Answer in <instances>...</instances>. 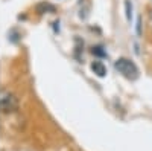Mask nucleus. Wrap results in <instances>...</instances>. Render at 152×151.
I'll return each mask as SVG.
<instances>
[{"label":"nucleus","mask_w":152,"mask_h":151,"mask_svg":"<svg viewBox=\"0 0 152 151\" xmlns=\"http://www.w3.org/2000/svg\"><path fill=\"white\" fill-rule=\"evenodd\" d=\"M114 67H116V70H119V73H122L123 77L128 78V80H135L138 77L137 66L128 58H119L114 63Z\"/></svg>","instance_id":"obj_1"},{"label":"nucleus","mask_w":152,"mask_h":151,"mask_svg":"<svg viewBox=\"0 0 152 151\" xmlns=\"http://www.w3.org/2000/svg\"><path fill=\"white\" fill-rule=\"evenodd\" d=\"M17 110H18V98L11 92L2 90V93H0V111L14 113Z\"/></svg>","instance_id":"obj_2"},{"label":"nucleus","mask_w":152,"mask_h":151,"mask_svg":"<svg viewBox=\"0 0 152 151\" xmlns=\"http://www.w3.org/2000/svg\"><path fill=\"white\" fill-rule=\"evenodd\" d=\"M91 70L97 75V77H100V78H104L107 75V67L104 66V63H100V61H94L93 63V64H91Z\"/></svg>","instance_id":"obj_3"},{"label":"nucleus","mask_w":152,"mask_h":151,"mask_svg":"<svg viewBox=\"0 0 152 151\" xmlns=\"http://www.w3.org/2000/svg\"><path fill=\"white\" fill-rule=\"evenodd\" d=\"M125 14H126V20L131 23V18H132V2L131 0H125Z\"/></svg>","instance_id":"obj_4"},{"label":"nucleus","mask_w":152,"mask_h":151,"mask_svg":"<svg viewBox=\"0 0 152 151\" xmlns=\"http://www.w3.org/2000/svg\"><path fill=\"white\" fill-rule=\"evenodd\" d=\"M37 11L40 12V14H44L46 11H52L53 12L55 11V6H52L50 3H40V5L37 6Z\"/></svg>","instance_id":"obj_5"},{"label":"nucleus","mask_w":152,"mask_h":151,"mask_svg":"<svg viewBox=\"0 0 152 151\" xmlns=\"http://www.w3.org/2000/svg\"><path fill=\"white\" fill-rule=\"evenodd\" d=\"M91 52H93L94 55H99V57H105V52L102 50V47H99V46L93 47V50H91Z\"/></svg>","instance_id":"obj_6"},{"label":"nucleus","mask_w":152,"mask_h":151,"mask_svg":"<svg viewBox=\"0 0 152 151\" xmlns=\"http://www.w3.org/2000/svg\"><path fill=\"white\" fill-rule=\"evenodd\" d=\"M137 35H142V21H140V18H138V21H137Z\"/></svg>","instance_id":"obj_7"},{"label":"nucleus","mask_w":152,"mask_h":151,"mask_svg":"<svg viewBox=\"0 0 152 151\" xmlns=\"http://www.w3.org/2000/svg\"><path fill=\"white\" fill-rule=\"evenodd\" d=\"M148 20H149V24H151V28H152V9L148 11Z\"/></svg>","instance_id":"obj_8"}]
</instances>
